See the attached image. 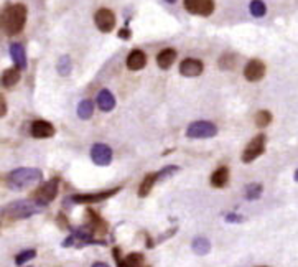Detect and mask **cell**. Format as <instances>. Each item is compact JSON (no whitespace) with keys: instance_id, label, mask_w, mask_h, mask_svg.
Listing matches in <instances>:
<instances>
[{"instance_id":"1","label":"cell","mask_w":298,"mask_h":267,"mask_svg":"<svg viewBox=\"0 0 298 267\" xmlns=\"http://www.w3.org/2000/svg\"><path fill=\"white\" fill-rule=\"evenodd\" d=\"M44 210L35 199H18V202H12L2 208V219L4 221H20L32 218Z\"/></svg>"},{"instance_id":"2","label":"cell","mask_w":298,"mask_h":267,"mask_svg":"<svg viewBox=\"0 0 298 267\" xmlns=\"http://www.w3.org/2000/svg\"><path fill=\"white\" fill-rule=\"evenodd\" d=\"M43 180V172L40 168H33V167H21V168H15L10 173H7L5 182L7 187L10 190L20 191L27 187H32Z\"/></svg>"},{"instance_id":"3","label":"cell","mask_w":298,"mask_h":267,"mask_svg":"<svg viewBox=\"0 0 298 267\" xmlns=\"http://www.w3.org/2000/svg\"><path fill=\"white\" fill-rule=\"evenodd\" d=\"M28 10L24 4L9 5L2 13V27L7 35H18L25 28Z\"/></svg>"},{"instance_id":"4","label":"cell","mask_w":298,"mask_h":267,"mask_svg":"<svg viewBox=\"0 0 298 267\" xmlns=\"http://www.w3.org/2000/svg\"><path fill=\"white\" fill-rule=\"evenodd\" d=\"M59 182H61V180H59L58 176H55V178H51V180L41 183L40 187L32 193V196H30V198L35 199V202L38 203L40 206L47 208V206L58 196Z\"/></svg>"},{"instance_id":"5","label":"cell","mask_w":298,"mask_h":267,"mask_svg":"<svg viewBox=\"0 0 298 267\" xmlns=\"http://www.w3.org/2000/svg\"><path fill=\"white\" fill-rule=\"evenodd\" d=\"M119 191H122V187L109 188V190L98 191V193H79V195H73L70 199L74 205H93V203L106 202V199L116 196Z\"/></svg>"},{"instance_id":"6","label":"cell","mask_w":298,"mask_h":267,"mask_svg":"<svg viewBox=\"0 0 298 267\" xmlns=\"http://www.w3.org/2000/svg\"><path fill=\"white\" fill-rule=\"evenodd\" d=\"M265 145H267V137L265 134H257V136L250 140L247 147L244 148L242 152V163H252L256 159H259L260 155H264L265 152Z\"/></svg>"},{"instance_id":"7","label":"cell","mask_w":298,"mask_h":267,"mask_svg":"<svg viewBox=\"0 0 298 267\" xmlns=\"http://www.w3.org/2000/svg\"><path fill=\"white\" fill-rule=\"evenodd\" d=\"M216 136H218V127L208 121L191 122L186 129V137L188 139H211Z\"/></svg>"},{"instance_id":"8","label":"cell","mask_w":298,"mask_h":267,"mask_svg":"<svg viewBox=\"0 0 298 267\" xmlns=\"http://www.w3.org/2000/svg\"><path fill=\"white\" fill-rule=\"evenodd\" d=\"M112 257L117 267H150V265H145V256L142 252H130L129 256L122 257L121 248L116 246L112 249Z\"/></svg>"},{"instance_id":"9","label":"cell","mask_w":298,"mask_h":267,"mask_svg":"<svg viewBox=\"0 0 298 267\" xmlns=\"http://www.w3.org/2000/svg\"><path fill=\"white\" fill-rule=\"evenodd\" d=\"M183 5L191 15H199V17H210L214 12L213 0H183Z\"/></svg>"},{"instance_id":"10","label":"cell","mask_w":298,"mask_h":267,"mask_svg":"<svg viewBox=\"0 0 298 267\" xmlns=\"http://www.w3.org/2000/svg\"><path fill=\"white\" fill-rule=\"evenodd\" d=\"M94 24L102 33H110L116 28V15L109 9H99L94 15Z\"/></svg>"},{"instance_id":"11","label":"cell","mask_w":298,"mask_h":267,"mask_svg":"<svg viewBox=\"0 0 298 267\" xmlns=\"http://www.w3.org/2000/svg\"><path fill=\"white\" fill-rule=\"evenodd\" d=\"M84 218H86V225L94 231L96 236H104L109 231V225L106 222V219H102L98 211H94L93 208H87L84 211Z\"/></svg>"},{"instance_id":"12","label":"cell","mask_w":298,"mask_h":267,"mask_svg":"<svg viewBox=\"0 0 298 267\" xmlns=\"http://www.w3.org/2000/svg\"><path fill=\"white\" fill-rule=\"evenodd\" d=\"M91 160L98 167H107L112 162V148L106 144H94L91 147Z\"/></svg>"},{"instance_id":"13","label":"cell","mask_w":298,"mask_h":267,"mask_svg":"<svg viewBox=\"0 0 298 267\" xmlns=\"http://www.w3.org/2000/svg\"><path fill=\"white\" fill-rule=\"evenodd\" d=\"M265 76V63L260 59H250L244 68V78L250 83H257Z\"/></svg>"},{"instance_id":"14","label":"cell","mask_w":298,"mask_h":267,"mask_svg":"<svg viewBox=\"0 0 298 267\" xmlns=\"http://www.w3.org/2000/svg\"><path fill=\"white\" fill-rule=\"evenodd\" d=\"M203 70H204L203 61L195 58H186L180 63V74L185 78H196L203 73Z\"/></svg>"},{"instance_id":"15","label":"cell","mask_w":298,"mask_h":267,"mask_svg":"<svg viewBox=\"0 0 298 267\" xmlns=\"http://www.w3.org/2000/svg\"><path fill=\"white\" fill-rule=\"evenodd\" d=\"M55 125L48 121H35L30 127V134L35 139H50L55 136Z\"/></svg>"},{"instance_id":"16","label":"cell","mask_w":298,"mask_h":267,"mask_svg":"<svg viewBox=\"0 0 298 267\" xmlns=\"http://www.w3.org/2000/svg\"><path fill=\"white\" fill-rule=\"evenodd\" d=\"M10 56L13 59V63H15V68H18V70H27V66H28V61H27V53H25V48H24V44H20V43H12L10 44Z\"/></svg>"},{"instance_id":"17","label":"cell","mask_w":298,"mask_h":267,"mask_svg":"<svg viewBox=\"0 0 298 267\" xmlns=\"http://www.w3.org/2000/svg\"><path fill=\"white\" fill-rule=\"evenodd\" d=\"M147 66V55L142 50H132L127 56V68L130 71H140Z\"/></svg>"},{"instance_id":"18","label":"cell","mask_w":298,"mask_h":267,"mask_svg":"<svg viewBox=\"0 0 298 267\" xmlns=\"http://www.w3.org/2000/svg\"><path fill=\"white\" fill-rule=\"evenodd\" d=\"M96 104L102 113H110L116 107V98L109 89H101L98 93V98H96Z\"/></svg>"},{"instance_id":"19","label":"cell","mask_w":298,"mask_h":267,"mask_svg":"<svg viewBox=\"0 0 298 267\" xmlns=\"http://www.w3.org/2000/svg\"><path fill=\"white\" fill-rule=\"evenodd\" d=\"M175 61H176V51L173 48L162 50L158 56H156V64H158L160 70H170Z\"/></svg>"},{"instance_id":"20","label":"cell","mask_w":298,"mask_h":267,"mask_svg":"<svg viewBox=\"0 0 298 267\" xmlns=\"http://www.w3.org/2000/svg\"><path fill=\"white\" fill-rule=\"evenodd\" d=\"M229 168L227 167H219L216 168L211 175V187L213 188H226L229 183Z\"/></svg>"},{"instance_id":"21","label":"cell","mask_w":298,"mask_h":267,"mask_svg":"<svg viewBox=\"0 0 298 267\" xmlns=\"http://www.w3.org/2000/svg\"><path fill=\"white\" fill-rule=\"evenodd\" d=\"M156 182H158V175L156 173H147L144 176L142 183H140V187H139V191H137L139 198H147L148 195H150V191L153 190Z\"/></svg>"},{"instance_id":"22","label":"cell","mask_w":298,"mask_h":267,"mask_svg":"<svg viewBox=\"0 0 298 267\" xmlns=\"http://www.w3.org/2000/svg\"><path fill=\"white\" fill-rule=\"evenodd\" d=\"M20 71L21 70H18V68H9V70H5L4 74H2V86L4 87H13L20 81V78H21V73Z\"/></svg>"},{"instance_id":"23","label":"cell","mask_w":298,"mask_h":267,"mask_svg":"<svg viewBox=\"0 0 298 267\" xmlns=\"http://www.w3.org/2000/svg\"><path fill=\"white\" fill-rule=\"evenodd\" d=\"M191 249L195 254L198 256H206V254H210V251H211V242L210 239H206V237H195L191 242Z\"/></svg>"},{"instance_id":"24","label":"cell","mask_w":298,"mask_h":267,"mask_svg":"<svg viewBox=\"0 0 298 267\" xmlns=\"http://www.w3.org/2000/svg\"><path fill=\"white\" fill-rule=\"evenodd\" d=\"M93 114H94V101L83 99L78 104V116H79V119L87 121V119L93 117Z\"/></svg>"},{"instance_id":"25","label":"cell","mask_w":298,"mask_h":267,"mask_svg":"<svg viewBox=\"0 0 298 267\" xmlns=\"http://www.w3.org/2000/svg\"><path fill=\"white\" fill-rule=\"evenodd\" d=\"M262 191H264V187L260 183H249L244 190V196L245 199H249V202H256V199L262 196Z\"/></svg>"},{"instance_id":"26","label":"cell","mask_w":298,"mask_h":267,"mask_svg":"<svg viewBox=\"0 0 298 267\" xmlns=\"http://www.w3.org/2000/svg\"><path fill=\"white\" fill-rule=\"evenodd\" d=\"M71 70H73V63H71V58L68 55H64V56H61L58 59L56 71H58L59 76H70Z\"/></svg>"},{"instance_id":"27","label":"cell","mask_w":298,"mask_h":267,"mask_svg":"<svg viewBox=\"0 0 298 267\" xmlns=\"http://www.w3.org/2000/svg\"><path fill=\"white\" fill-rule=\"evenodd\" d=\"M35 257H36V249H25V251H21V252H18L17 256H15V264L24 265L28 261H33Z\"/></svg>"},{"instance_id":"28","label":"cell","mask_w":298,"mask_h":267,"mask_svg":"<svg viewBox=\"0 0 298 267\" xmlns=\"http://www.w3.org/2000/svg\"><path fill=\"white\" fill-rule=\"evenodd\" d=\"M249 10L252 13V17L260 18L267 13V7H265V4L262 2V0H252L250 5H249Z\"/></svg>"},{"instance_id":"29","label":"cell","mask_w":298,"mask_h":267,"mask_svg":"<svg viewBox=\"0 0 298 267\" xmlns=\"http://www.w3.org/2000/svg\"><path fill=\"white\" fill-rule=\"evenodd\" d=\"M272 122V114L269 113V110H259V113L256 114V125L260 129L267 127V125H270Z\"/></svg>"},{"instance_id":"30","label":"cell","mask_w":298,"mask_h":267,"mask_svg":"<svg viewBox=\"0 0 298 267\" xmlns=\"http://www.w3.org/2000/svg\"><path fill=\"white\" fill-rule=\"evenodd\" d=\"M178 172H180V167H178V165L163 167L160 172H156V175H158V182H165L167 178H171L173 175H176Z\"/></svg>"},{"instance_id":"31","label":"cell","mask_w":298,"mask_h":267,"mask_svg":"<svg viewBox=\"0 0 298 267\" xmlns=\"http://www.w3.org/2000/svg\"><path fill=\"white\" fill-rule=\"evenodd\" d=\"M224 219H226V222H231V225H239V222L245 221L242 214H237V213H227Z\"/></svg>"},{"instance_id":"32","label":"cell","mask_w":298,"mask_h":267,"mask_svg":"<svg viewBox=\"0 0 298 267\" xmlns=\"http://www.w3.org/2000/svg\"><path fill=\"white\" fill-rule=\"evenodd\" d=\"M236 63H234V58L231 56V55H226V56H222L219 59V68L222 70H229V68H233Z\"/></svg>"},{"instance_id":"33","label":"cell","mask_w":298,"mask_h":267,"mask_svg":"<svg viewBox=\"0 0 298 267\" xmlns=\"http://www.w3.org/2000/svg\"><path fill=\"white\" fill-rule=\"evenodd\" d=\"M56 225L61 229H71L70 221H68V218H66V214H63V213H59L56 216Z\"/></svg>"},{"instance_id":"34","label":"cell","mask_w":298,"mask_h":267,"mask_svg":"<svg viewBox=\"0 0 298 267\" xmlns=\"http://www.w3.org/2000/svg\"><path fill=\"white\" fill-rule=\"evenodd\" d=\"M119 38H122V40H130V36H132V32L129 28H122V30H119Z\"/></svg>"},{"instance_id":"35","label":"cell","mask_w":298,"mask_h":267,"mask_svg":"<svg viewBox=\"0 0 298 267\" xmlns=\"http://www.w3.org/2000/svg\"><path fill=\"white\" fill-rule=\"evenodd\" d=\"M176 231H178V228H176V226H175V228H171V229H170V231H167V233H163V234H162V236L158 237V241H156V242H162V241H165V239H167V237H171V236H173V234H175Z\"/></svg>"},{"instance_id":"36","label":"cell","mask_w":298,"mask_h":267,"mask_svg":"<svg viewBox=\"0 0 298 267\" xmlns=\"http://www.w3.org/2000/svg\"><path fill=\"white\" fill-rule=\"evenodd\" d=\"M0 106H2V110H0V116L5 117V116H7V102H5V98H4V96L0 98Z\"/></svg>"},{"instance_id":"37","label":"cell","mask_w":298,"mask_h":267,"mask_svg":"<svg viewBox=\"0 0 298 267\" xmlns=\"http://www.w3.org/2000/svg\"><path fill=\"white\" fill-rule=\"evenodd\" d=\"M91 267H110L109 264H106V262H94Z\"/></svg>"},{"instance_id":"38","label":"cell","mask_w":298,"mask_h":267,"mask_svg":"<svg viewBox=\"0 0 298 267\" xmlns=\"http://www.w3.org/2000/svg\"><path fill=\"white\" fill-rule=\"evenodd\" d=\"M293 178H295V182L298 183V168L295 170V173H293Z\"/></svg>"},{"instance_id":"39","label":"cell","mask_w":298,"mask_h":267,"mask_svg":"<svg viewBox=\"0 0 298 267\" xmlns=\"http://www.w3.org/2000/svg\"><path fill=\"white\" fill-rule=\"evenodd\" d=\"M167 2H170V4H175V2H176V0H167Z\"/></svg>"},{"instance_id":"40","label":"cell","mask_w":298,"mask_h":267,"mask_svg":"<svg viewBox=\"0 0 298 267\" xmlns=\"http://www.w3.org/2000/svg\"><path fill=\"white\" fill-rule=\"evenodd\" d=\"M260 267H267V265H260Z\"/></svg>"},{"instance_id":"41","label":"cell","mask_w":298,"mask_h":267,"mask_svg":"<svg viewBox=\"0 0 298 267\" xmlns=\"http://www.w3.org/2000/svg\"><path fill=\"white\" fill-rule=\"evenodd\" d=\"M30 267H32V265H30Z\"/></svg>"}]
</instances>
